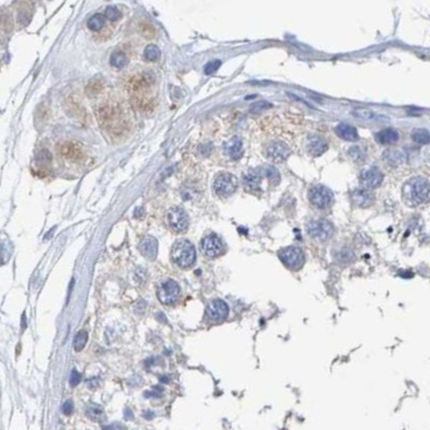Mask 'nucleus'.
Masks as SVG:
<instances>
[{
    "instance_id": "nucleus-1",
    "label": "nucleus",
    "mask_w": 430,
    "mask_h": 430,
    "mask_svg": "<svg viewBox=\"0 0 430 430\" xmlns=\"http://www.w3.org/2000/svg\"><path fill=\"white\" fill-rule=\"evenodd\" d=\"M263 180H267L272 186L280 183V173L275 168L267 166L262 167L256 170H251L244 174V186L247 190L253 193L263 191Z\"/></svg>"
},
{
    "instance_id": "nucleus-2",
    "label": "nucleus",
    "mask_w": 430,
    "mask_h": 430,
    "mask_svg": "<svg viewBox=\"0 0 430 430\" xmlns=\"http://www.w3.org/2000/svg\"><path fill=\"white\" fill-rule=\"evenodd\" d=\"M429 194V183L426 178L415 177L403 185V197L409 206H418L425 202Z\"/></svg>"
},
{
    "instance_id": "nucleus-3",
    "label": "nucleus",
    "mask_w": 430,
    "mask_h": 430,
    "mask_svg": "<svg viewBox=\"0 0 430 430\" xmlns=\"http://www.w3.org/2000/svg\"><path fill=\"white\" fill-rule=\"evenodd\" d=\"M173 262L181 268H188L195 263L196 250L188 240H179L174 243L171 252Z\"/></svg>"
},
{
    "instance_id": "nucleus-4",
    "label": "nucleus",
    "mask_w": 430,
    "mask_h": 430,
    "mask_svg": "<svg viewBox=\"0 0 430 430\" xmlns=\"http://www.w3.org/2000/svg\"><path fill=\"white\" fill-rule=\"evenodd\" d=\"M307 233L313 239L324 242L329 240L335 234V227L327 219H314L307 225Z\"/></svg>"
},
{
    "instance_id": "nucleus-5",
    "label": "nucleus",
    "mask_w": 430,
    "mask_h": 430,
    "mask_svg": "<svg viewBox=\"0 0 430 430\" xmlns=\"http://www.w3.org/2000/svg\"><path fill=\"white\" fill-rule=\"evenodd\" d=\"M281 262L284 264L288 269L299 270L304 264V254L301 248L297 246H287L282 248L279 252Z\"/></svg>"
},
{
    "instance_id": "nucleus-6",
    "label": "nucleus",
    "mask_w": 430,
    "mask_h": 430,
    "mask_svg": "<svg viewBox=\"0 0 430 430\" xmlns=\"http://www.w3.org/2000/svg\"><path fill=\"white\" fill-rule=\"evenodd\" d=\"M213 188L217 196L227 198L233 195L238 188V180L230 173H220L214 181Z\"/></svg>"
},
{
    "instance_id": "nucleus-7",
    "label": "nucleus",
    "mask_w": 430,
    "mask_h": 430,
    "mask_svg": "<svg viewBox=\"0 0 430 430\" xmlns=\"http://www.w3.org/2000/svg\"><path fill=\"white\" fill-rule=\"evenodd\" d=\"M309 200L319 209H326L333 201L332 191L324 185H315L309 190Z\"/></svg>"
},
{
    "instance_id": "nucleus-8",
    "label": "nucleus",
    "mask_w": 430,
    "mask_h": 430,
    "mask_svg": "<svg viewBox=\"0 0 430 430\" xmlns=\"http://www.w3.org/2000/svg\"><path fill=\"white\" fill-rule=\"evenodd\" d=\"M180 294L181 290L178 283L172 280H168L165 283H162L161 287L158 288L157 296L161 303L169 305L178 300Z\"/></svg>"
},
{
    "instance_id": "nucleus-9",
    "label": "nucleus",
    "mask_w": 430,
    "mask_h": 430,
    "mask_svg": "<svg viewBox=\"0 0 430 430\" xmlns=\"http://www.w3.org/2000/svg\"><path fill=\"white\" fill-rule=\"evenodd\" d=\"M201 251L207 257H217L224 253L223 242L215 234L208 235L201 241Z\"/></svg>"
},
{
    "instance_id": "nucleus-10",
    "label": "nucleus",
    "mask_w": 430,
    "mask_h": 430,
    "mask_svg": "<svg viewBox=\"0 0 430 430\" xmlns=\"http://www.w3.org/2000/svg\"><path fill=\"white\" fill-rule=\"evenodd\" d=\"M265 153L271 161L283 162L290 156L291 150L285 143L280 142V141H272L266 145Z\"/></svg>"
},
{
    "instance_id": "nucleus-11",
    "label": "nucleus",
    "mask_w": 430,
    "mask_h": 430,
    "mask_svg": "<svg viewBox=\"0 0 430 430\" xmlns=\"http://www.w3.org/2000/svg\"><path fill=\"white\" fill-rule=\"evenodd\" d=\"M383 181V174L376 167H368L360 173V183L367 189L376 188Z\"/></svg>"
},
{
    "instance_id": "nucleus-12",
    "label": "nucleus",
    "mask_w": 430,
    "mask_h": 430,
    "mask_svg": "<svg viewBox=\"0 0 430 430\" xmlns=\"http://www.w3.org/2000/svg\"><path fill=\"white\" fill-rule=\"evenodd\" d=\"M168 220L170 227L175 233H183L188 227V216L181 208H174L169 212Z\"/></svg>"
},
{
    "instance_id": "nucleus-13",
    "label": "nucleus",
    "mask_w": 430,
    "mask_h": 430,
    "mask_svg": "<svg viewBox=\"0 0 430 430\" xmlns=\"http://www.w3.org/2000/svg\"><path fill=\"white\" fill-rule=\"evenodd\" d=\"M229 308L227 303L220 300V299H215L212 300L207 307V315L208 318L214 322H220L225 320L228 316Z\"/></svg>"
},
{
    "instance_id": "nucleus-14",
    "label": "nucleus",
    "mask_w": 430,
    "mask_h": 430,
    "mask_svg": "<svg viewBox=\"0 0 430 430\" xmlns=\"http://www.w3.org/2000/svg\"><path fill=\"white\" fill-rule=\"evenodd\" d=\"M305 146H307L308 152L313 156H321L328 149V144L326 141L316 134L309 135L307 142H305Z\"/></svg>"
},
{
    "instance_id": "nucleus-15",
    "label": "nucleus",
    "mask_w": 430,
    "mask_h": 430,
    "mask_svg": "<svg viewBox=\"0 0 430 430\" xmlns=\"http://www.w3.org/2000/svg\"><path fill=\"white\" fill-rule=\"evenodd\" d=\"M352 201L355 206L359 208H367L372 203L373 195L370 193L369 189L365 188H356L352 194Z\"/></svg>"
},
{
    "instance_id": "nucleus-16",
    "label": "nucleus",
    "mask_w": 430,
    "mask_h": 430,
    "mask_svg": "<svg viewBox=\"0 0 430 430\" xmlns=\"http://www.w3.org/2000/svg\"><path fill=\"white\" fill-rule=\"evenodd\" d=\"M158 243L155 238L145 237L140 243V251L142 255L150 260L155 259L157 256Z\"/></svg>"
},
{
    "instance_id": "nucleus-17",
    "label": "nucleus",
    "mask_w": 430,
    "mask_h": 430,
    "mask_svg": "<svg viewBox=\"0 0 430 430\" xmlns=\"http://www.w3.org/2000/svg\"><path fill=\"white\" fill-rule=\"evenodd\" d=\"M376 142L384 145L395 144L397 143V141L399 140V134L397 130L394 128L383 129L380 133H377L376 134Z\"/></svg>"
},
{
    "instance_id": "nucleus-18",
    "label": "nucleus",
    "mask_w": 430,
    "mask_h": 430,
    "mask_svg": "<svg viewBox=\"0 0 430 430\" xmlns=\"http://www.w3.org/2000/svg\"><path fill=\"white\" fill-rule=\"evenodd\" d=\"M335 130L338 137L345 141H357L359 139L357 129L349 124H339Z\"/></svg>"
},
{
    "instance_id": "nucleus-19",
    "label": "nucleus",
    "mask_w": 430,
    "mask_h": 430,
    "mask_svg": "<svg viewBox=\"0 0 430 430\" xmlns=\"http://www.w3.org/2000/svg\"><path fill=\"white\" fill-rule=\"evenodd\" d=\"M225 151L233 160H239L243 154L242 140L239 137H234L225 144Z\"/></svg>"
},
{
    "instance_id": "nucleus-20",
    "label": "nucleus",
    "mask_w": 430,
    "mask_h": 430,
    "mask_svg": "<svg viewBox=\"0 0 430 430\" xmlns=\"http://www.w3.org/2000/svg\"><path fill=\"white\" fill-rule=\"evenodd\" d=\"M60 153L64 157L69 158V160H80V158L83 156L80 148L71 142H67L61 145Z\"/></svg>"
},
{
    "instance_id": "nucleus-21",
    "label": "nucleus",
    "mask_w": 430,
    "mask_h": 430,
    "mask_svg": "<svg viewBox=\"0 0 430 430\" xmlns=\"http://www.w3.org/2000/svg\"><path fill=\"white\" fill-rule=\"evenodd\" d=\"M151 78L153 77H149V75H146V73L134 77L132 82H130V87H132L134 90H140L142 88L148 87L152 83Z\"/></svg>"
},
{
    "instance_id": "nucleus-22",
    "label": "nucleus",
    "mask_w": 430,
    "mask_h": 430,
    "mask_svg": "<svg viewBox=\"0 0 430 430\" xmlns=\"http://www.w3.org/2000/svg\"><path fill=\"white\" fill-rule=\"evenodd\" d=\"M106 24V19L103 14H95L87 21V26L90 30L98 31Z\"/></svg>"
},
{
    "instance_id": "nucleus-23",
    "label": "nucleus",
    "mask_w": 430,
    "mask_h": 430,
    "mask_svg": "<svg viewBox=\"0 0 430 430\" xmlns=\"http://www.w3.org/2000/svg\"><path fill=\"white\" fill-rule=\"evenodd\" d=\"M110 63L113 67H115V68H124L128 63L127 56L123 52H121V51H116V52H114L111 55Z\"/></svg>"
},
{
    "instance_id": "nucleus-24",
    "label": "nucleus",
    "mask_w": 430,
    "mask_h": 430,
    "mask_svg": "<svg viewBox=\"0 0 430 430\" xmlns=\"http://www.w3.org/2000/svg\"><path fill=\"white\" fill-rule=\"evenodd\" d=\"M411 137L413 140L415 141V142L420 143V144H427V143H429V140H430L429 133H428V130H426V129L417 128L415 130H413L412 134H411Z\"/></svg>"
},
{
    "instance_id": "nucleus-25",
    "label": "nucleus",
    "mask_w": 430,
    "mask_h": 430,
    "mask_svg": "<svg viewBox=\"0 0 430 430\" xmlns=\"http://www.w3.org/2000/svg\"><path fill=\"white\" fill-rule=\"evenodd\" d=\"M384 158L390 165H400L404 161V155L398 151H387L384 154Z\"/></svg>"
},
{
    "instance_id": "nucleus-26",
    "label": "nucleus",
    "mask_w": 430,
    "mask_h": 430,
    "mask_svg": "<svg viewBox=\"0 0 430 430\" xmlns=\"http://www.w3.org/2000/svg\"><path fill=\"white\" fill-rule=\"evenodd\" d=\"M161 57V50L156 45L150 44L144 50V58L150 61H155Z\"/></svg>"
},
{
    "instance_id": "nucleus-27",
    "label": "nucleus",
    "mask_w": 430,
    "mask_h": 430,
    "mask_svg": "<svg viewBox=\"0 0 430 430\" xmlns=\"http://www.w3.org/2000/svg\"><path fill=\"white\" fill-rule=\"evenodd\" d=\"M87 341V332L81 330L77 333V336L75 338V340H73V347H75V349L77 352H80L85 347Z\"/></svg>"
},
{
    "instance_id": "nucleus-28",
    "label": "nucleus",
    "mask_w": 430,
    "mask_h": 430,
    "mask_svg": "<svg viewBox=\"0 0 430 430\" xmlns=\"http://www.w3.org/2000/svg\"><path fill=\"white\" fill-rule=\"evenodd\" d=\"M101 89H103V84H101V82L99 80H93L88 83L85 92L89 96H93V95L98 94Z\"/></svg>"
},
{
    "instance_id": "nucleus-29",
    "label": "nucleus",
    "mask_w": 430,
    "mask_h": 430,
    "mask_svg": "<svg viewBox=\"0 0 430 430\" xmlns=\"http://www.w3.org/2000/svg\"><path fill=\"white\" fill-rule=\"evenodd\" d=\"M105 18H107L108 20H110V21H117L118 19L121 18L120 10L115 7H108L106 9V12H105Z\"/></svg>"
},
{
    "instance_id": "nucleus-30",
    "label": "nucleus",
    "mask_w": 430,
    "mask_h": 430,
    "mask_svg": "<svg viewBox=\"0 0 430 430\" xmlns=\"http://www.w3.org/2000/svg\"><path fill=\"white\" fill-rule=\"evenodd\" d=\"M349 155L350 156L352 160L356 161H360L365 160V153L360 148H358V146H354V148L350 149L349 151Z\"/></svg>"
},
{
    "instance_id": "nucleus-31",
    "label": "nucleus",
    "mask_w": 430,
    "mask_h": 430,
    "mask_svg": "<svg viewBox=\"0 0 430 430\" xmlns=\"http://www.w3.org/2000/svg\"><path fill=\"white\" fill-rule=\"evenodd\" d=\"M140 30H141V33H142V35L148 39L153 38L155 35L154 27H153L152 25H149V24H141Z\"/></svg>"
},
{
    "instance_id": "nucleus-32",
    "label": "nucleus",
    "mask_w": 430,
    "mask_h": 430,
    "mask_svg": "<svg viewBox=\"0 0 430 430\" xmlns=\"http://www.w3.org/2000/svg\"><path fill=\"white\" fill-rule=\"evenodd\" d=\"M220 65H222V63H220V60H218V59L210 61V63H208L205 66V68H203V69H205V73L206 75H211V73L215 72L218 69Z\"/></svg>"
},
{
    "instance_id": "nucleus-33",
    "label": "nucleus",
    "mask_w": 430,
    "mask_h": 430,
    "mask_svg": "<svg viewBox=\"0 0 430 430\" xmlns=\"http://www.w3.org/2000/svg\"><path fill=\"white\" fill-rule=\"evenodd\" d=\"M269 107H270L269 103H266V101H259V103L253 104L250 108V110L252 113H259V112L267 110Z\"/></svg>"
},
{
    "instance_id": "nucleus-34",
    "label": "nucleus",
    "mask_w": 430,
    "mask_h": 430,
    "mask_svg": "<svg viewBox=\"0 0 430 430\" xmlns=\"http://www.w3.org/2000/svg\"><path fill=\"white\" fill-rule=\"evenodd\" d=\"M355 115H357L358 117L363 118V120H368V121H373L376 117V115L373 113L372 111H368V110H359L355 112Z\"/></svg>"
},
{
    "instance_id": "nucleus-35",
    "label": "nucleus",
    "mask_w": 430,
    "mask_h": 430,
    "mask_svg": "<svg viewBox=\"0 0 430 430\" xmlns=\"http://www.w3.org/2000/svg\"><path fill=\"white\" fill-rule=\"evenodd\" d=\"M37 161L39 163H49L51 161V154L47 151L43 150L37 155Z\"/></svg>"
},
{
    "instance_id": "nucleus-36",
    "label": "nucleus",
    "mask_w": 430,
    "mask_h": 430,
    "mask_svg": "<svg viewBox=\"0 0 430 430\" xmlns=\"http://www.w3.org/2000/svg\"><path fill=\"white\" fill-rule=\"evenodd\" d=\"M80 378H81V376H80V373H78V371H76V370H72V372H71V376H70V385L71 386H77L79 383H80Z\"/></svg>"
},
{
    "instance_id": "nucleus-37",
    "label": "nucleus",
    "mask_w": 430,
    "mask_h": 430,
    "mask_svg": "<svg viewBox=\"0 0 430 430\" xmlns=\"http://www.w3.org/2000/svg\"><path fill=\"white\" fill-rule=\"evenodd\" d=\"M87 415L93 418V420H98V418L103 415V411H101L99 408H92L87 411Z\"/></svg>"
},
{
    "instance_id": "nucleus-38",
    "label": "nucleus",
    "mask_w": 430,
    "mask_h": 430,
    "mask_svg": "<svg viewBox=\"0 0 430 430\" xmlns=\"http://www.w3.org/2000/svg\"><path fill=\"white\" fill-rule=\"evenodd\" d=\"M72 411H73L72 401H70V400L69 401H66L65 404L63 405V412L65 413L66 415H69V414H71Z\"/></svg>"
}]
</instances>
